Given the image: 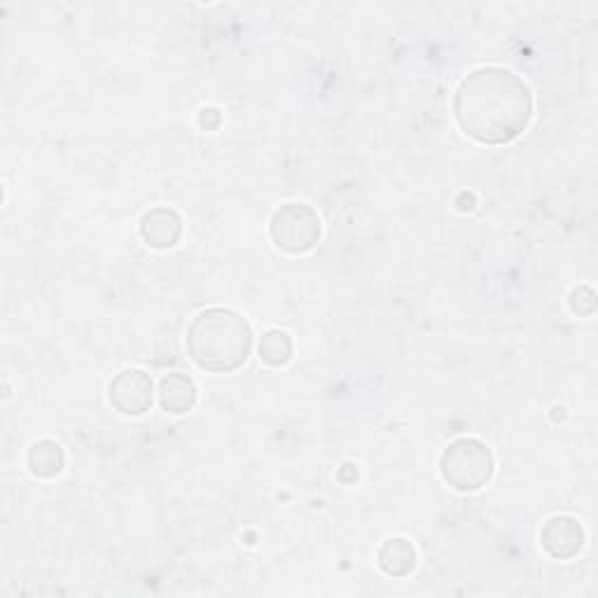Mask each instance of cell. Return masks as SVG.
I'll return each mask as SVG.
<instances>
[{
	"mask_svg": "<svg viewBox=\"0 0 598 598\" xmlns=\"http://www.w3.org/2000/svg\"><path fill=\"white\" fill-rule=\"evenodd\" d=\"M453 115L470 138L484 146H505L528 129L533 94L517 73L482 66L461 80L453 94Z\"/></svg>",
	"mask_w": 598,
	"mask_h": 598,
	"instance_id": "obj_1",
	"label": "cell"
},
{
	"mask_svg": "<svg viewBox=\"0 0 598 598\" xmlns=\"http://www.w3.org/2000/svg\"><path fill=\"white\" fill-rule=\"evenodd\" d=\"M251 348L253 329L232 308H206L188 327V354L206 373H234L249 360Z\"/></svg>",
	"mask_w": 598,
	"mask_h": 598,
	"instance_id": "obj_2",
	"label": "cell"
},
{
	"mask_svg": "<svg viewBox=\"0 0 598 598\" xmlns=\"http://www.w3.org/2000/svg\"><path fill=\"white\" fill-rule=\"evenodd\" d=\"M493 468H496V461H493L491 449L474 438L453 440L440 459L442 480L463 493L486 486L493 478Z\"/></svg>",
	"mask_w": 598,
	"mask_h": 598,
	"instance_id": "obj_3",
	"label": "cell"
},
{
	"mask_svg": "<svg viewBox=\"0 0 598 598\" xmlns=\"http://www.w3.org/2000/svg\"><path fill=\"white\" fill-rule=\"evenodd\" d=\"M272 241L285 253H308L321 239V218L306 203H283L270 222Z\"/></svg>",
	"mask_w": 598,
	"mask_h": 598,
	"instance_id": "obj_4",
	"label": "cell"
},
{
	"mask_svg": "<svg viewBox=\"0 0 598 598\" xmlns=\"http://www.w3.org/2000/svg\"><path fill=\"white\" fill-rule=\"evenodd\" d=\"M111 405L125 417H140L153 407V379L143 369H125L111 381Z\"/></svg>",
	"mask_w": 598,
	"mask_h": 598,
	"instance_id": "obj_5",
	"label": "cell"
},
{
	"mask_svg": "<svg viewBox=\"0 0 598 598\" xmlns=\"http://www.w3.org/2000/svg\"><path fill=\"white\" fill-rule=\"evenodd\" d=\"M541 543L545 552L556 562H568L577 556L585 547V528L580 526L575 517L568 514H559V517H552L541 533Z\"/></svg>",
	"mask_w": 598,
	"mask_h": 598,
	"instance_id": "obj_6",
	"label": "cell"
},
{
	"mask_svg": "<svg viewBox=\"0 0 598 598\" xmlns=\"http://www.w3.org/2000/svg\"><path fill=\"white\" fill-rule=\"evenodd\" d=\"M140 237L150 249L167 251L182 237V218L169 209V206H157V209L148 211L140 220Z\"/></svg>",
	"mask_w": 598,
	"mask_h": 598,
	"instance_id": "obj_7",
	"label": "cell"
},
{
	"mask_svg": "<svg viewBox=\"0 0 598 598\" xmlns=\"http://www.w3.org/2000/svg\"><path fill=\"white\" fill-rule=\"evenodd\" d=\"M195 402H197V386L188 375L171 373L161 379L159 405L164 411H169V415H185V411H190L195 407Z\"/></svg>",
	"mask_w": 598,
	"mask_h": 598,
	"instance_id": "obj_8",
	"label": "cell"
},
{
	"mask_svg": "<svg viewBox=\"0 0 598 598\" xmlns=\"http://www.w3.org/2000/svg\"><path fill=\"white\" fill-rule=\"evenodd\" d=\"M29 470L33 478L38 480H52L56 474L64 470L66 457L64 449H61L59 442L54 440H38L31 449H29Z\"/></svg>",
	"mask_w": 598,
	"mask_h": 598,
	"instance_id": "obj_9",
	"label": "cell"
},
{
	"mask_svg": "<svg viewBox=\"0 0 598 598\" xmlns=\"http://www.w3.org/2000/svg\"><path fill=\"white\" fill-rule=\"evenodd\" d=\"M379 568L390 577H405L417 566V549L405 538H390L379 549Z\"/></svg>",
	"mask_w": 598,
	"mask_h": 598,
	"instance_id": "obj_10",
	"label": "cell"
},
{
	"mask_svg": "<svg viewBox=\"0 0 598 598\" xmlns=\"http://www.w3.org/2000/svg\"><path fill=\"white\" fill-rule=\"evenodd\" d=\"M260 358L270 367H281L293 358V342L283 329H270L260 342Z\"/></svg>",
	"mask_w": 598,
	"mask_h": 598,
	"instance_id": "obj_11",
	"label": "cell"
},
{
	"mask_svg": "<svg viewBox=\"0 0 598 598\" xmlns=\"http://www.w3.org/2000/svg\"><path fill=\"white\" fill-rule=\"evenodd\" d=\"M570 308L577 316H591L596 312V295L591 287H575L570 293Z\"/></svg>",
	"mask_w": 598,
	"mask_h": 598,
	"instance_id": "obj_12",
	"label": "cell"
}]
</instances>
